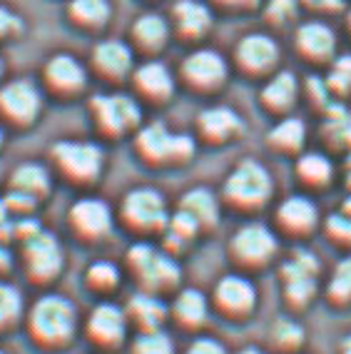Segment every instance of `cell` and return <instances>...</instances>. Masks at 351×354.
I'll use <instances>...</instances> for the list:
<instances>
[{
  "label": "cell",
  "mask_w": 351,
  "mask_h": 354,
  "mask_svg": "<svg viewBox=\"0 0 351 354\" xmlns=\"http://www.w3.org/2000/svg\"><path fill=\"white\" fill-rule=\"evenodd\" d=\"M23 317H26V329L30 342L35 347L48 349V352L68 347L70 342L75 339L77 324H80L77 307L57 292L40 295L28 307V312H23Z\"/></svg>",
  "instance_id": "6da1fadb"
},
{
  "label": "cell",
  "mask_w": 351,
  "mask_h": 354,
  "mask_svg": "<svg viewBox=\"0 0 351 354\" xmlns=\"http://www.w3.org/2000/svg\"><path fill=\"white\" fill-rule=\"evenodd\" d=\"M274 195V180L259 160L245 158L234 165L222 185V203L237 212H259Z\"/></svg>",
  "instance_id": "7a4b0ae2"
},
{
  "label": "cell",
  "mask_w": 351,
  "mask_h": 354,
  "mask_svg": "<svg viewBox=\"0 0 351 354\" xmlns=\"http://www.w3.org/2000/svg\"><path fill=\"white\" fill-rule=\"evenodd\" d=\"M135 152L150 167H177L195 158L197 142L192 135L172 133L162 120L147 122L135 130Z\"/></svg>",
  "instance_id": "3957f363"
},
{
  "label": "cell",
  "mask_w": 351,
  "mask_h": 354,
  "mask_svg": "<svg viewBox=\"0 0 351 354\" xmlns=\"http://www.w3.org/2000/svg\"><path fill=\"white\" fill-rule=\"evenodd\" d=\"M50 162L53 170L70 185L88 187L102 177L105 152L93 140H57L50 145Z\"/></svg>",
  "instance_id": "277c9868"
},
{
  "label": "cell",
  "mask_w": 351,
  "mask_h": 354,
  "mask_svg": "<svg viewBox=\"0 0 351 354\" xmlns=\"http://www.w3.org/2000/svg\"><path fill=\"white\" fill-rule=\"evenodd\" d=\"M95 130L107 140H120L142 125V102L130 93H100L88 100Z\"/></svg>",
  "instance_id": "5b68a950"
},
{
  "label": "cell",
  "mask_w": 351,
  "mask_h": 354,
  "mask_svg": "<svg viewBox=\"0 0 351 354\" xmlns=\"http://www.w3.org/2000/svg\"><path fill=\"white\" fill-rule=\"evenodd\" d=\"M125 265L132 277L137 279L142 292H152V295H164V292L175 290L182 277L175 257L164 250H157L150 242L132 245L125 254Z\"/></svg>",
  "instance_id": "8992f818"
},
{
  "label": "cell",
  "mask_w": 351,
  "mask_h": 354,
  "mask_svg": "<svg viewBox=\"0 0 351 354\" xmlns=\"http://www.w3.org/2000/svg\"><path fill=\"white\" fill-rule=\"evenodd\" d=\"M229 73H232V65H229V60L220 50L197 45V48H192L182 57V63H180L175 75L177 82H182L189 93L214 95V93H220L227 85Z\"/></svg>",
  "instance_id": "52a82bcc"
},
{
  "label": "cell",
  "mask_w": 351,
  "mask_h": 354,
  "mask_svg": "<svg viewBox=\"0 0 351 354\" xmlns=\"http://www.w3.org/2000/svg\"><path fill=\"white\" fill-rule=\"evenodd\" d=\"M45 93L30 77H13L0 82V125L26 130L35 125L43 113Z\"/></svg>",
  "instance_id": "ba28073f"
},
{
  "label": "cell",
  "mask_w": 351,
  "mask_h": 354,
  "mask_svg": "<svg viewBox=\"0 0 351 354\" xmlns=\"http://www.w3.org/2000/svg\"><path fill=\"white\" fill-rule=\"evenodd\" d=\"M117 217L130 232L160 234L169 220L167 200L155 187H132L120 200Z\"/></svg>",
  "instance_id": "9c48e42d"
},
{
  "label": "cell",
  "mask_w": 351,
  "mask_h": 354,
  "mask_svg": "<svg viewBox=\"0 0 351 354\" xmlns=\"http://www.w3.org/2000/svg\"><path fill=\"white\" fill-rule=\"evenodd\" d=\"M18 245L23 270L32 285H50L53 279L60 277L65 267V254L55 234L40 227L38 232L30 234L28 240L18 242Z\"/></svg>",
  "instance_id": "30bf717a"
},
{
  "label": "cell",
  "mask_w": 351,
  "mask_h": 354,
  "mask_svg": "<svg viewBox=\"0 0 351 354\" xmlns=\"http://www.w3.org/2000/svg\"><path fill=\"white\" fill-rule=\"evenodd\" d=\"M279 252V237L264 222H247L229 237V257L239 270H262Z\"/></svg>",
  "instance_id": "8fae6325"
},
{
  "label": "cell",
  "mask_w": 351,
  "mask_h": 354,
  "mask_svg": "<svg viewBox=\"0 0 351 354\" xmlns=\"http://www.w3.org/2000/svg\"><path fill=\"white\" fill-rule=\"evenodd\" d=\"M90 82V70L82 60H77L70 53H55L45 60L43 73H40V88L43 93L60 100H70L85 93Z\"/></svg>",
  "instance_id": "7c38bea8"
},
{
  "label": "cell",
  "mask_w": 351,
  "mask_h": 354,
  "mask_svg": "<svg viewBox=\"0 0 351 354\" xmlns=\"http://www.w3.org/2000/svg\"><path fill=\"white\" fill-rule=\"evenodd\" d=\"M282 50L269 32H247L232 50V65L247 77H269L279 70Z\"/></svg>",
  "instance_id": "4fadbf2b"
},
{
  "label": "cell",
  "mask_w": 351,
  "mask_h": 354,
  "mask_svg": "<svg viewBox=\"0 0 351 354\" xmlns=\"http://www.w3.org/2000/svg\"><path fill=\"white\" fill-rule=\"evenodd\" d=\"M68 227L85 245L105 240L115 227V212L102 197H80L68 209Z\"/></svg>",
  "instance_id": "5bb4252c"
},
{
  "label": "cell",
  "mask_w": 351,
  "mask_h": 354,
  "mask_svg": "<svg viewBox=\"0 0 351 354\" xmlns=\"http://www.w3.org/2000/svg\"><path fill=\"white\" fill-rule=\"evenodd\" d=\"M130 82L132 95L147 105H167L177 90L175 70L164 65L160 57H147L144 63L135 65Z\"/></svg>",
  "instance_id": "9a60e30c"
},
{
  "label": "cell",
  "mask_w": 351,
  "mask_h": 354,
  "mask_svg": "<svg viewBox=\"0 0 351 354\" xmlns=\"http://www.w3.org/2000/svg\"><path fill=\"white\" fill-rule=\"evenodd\" d=\"M336 32L324 20H304L294 28V50L304 63L324 68L336 60Z\"/></svg>",
  "instance_id": "2e32d148"
},
{
  "label": "cell",
  "mask_w": 351,
  "mask_h": 354,
  "mask_svg": "<svg viewBox=\"0 0 351 354\" xmlns=\"http://www.w3.org/2000/svg\"><path fill=\"white\" fill-rule=\"evenodd\" d=\"M169 30L172 38L187 45H197L207 38L214 28V10L207 0H177L169 8Z\"/></svg>",
  "instance_id": "e0dca14e"
},
{
  "label": "cell",
  "mask_w": 351,
  "mask_h": 354,
  "mask_svg": "<svg viewBox=\"0 0 351 354\" xmlns=\"http://www.w3.org/2000/svg\"><path fill=\"white\" fill-rule=\"evenodd\" d=\"M90 73L105 82H122L130 80L135 70V50L127 40L120 38H102L90 50Z\"/></svg>",
  "instance_id": "ac0fdd59"
},
{
  "label": "cell",
  "mask_w": 351,
  "mask_h": 354,
  "mask_svg": "<svg viewBox=\"0 0 351 354\" xmlns=\"http://www.w3.org/2000/svg\"><path fill=\"white\" fill-rule=\"evenodd\" d=\"M127 329H130V322H127L125 310L115 302H97L85 317V337L97 349L120 347L127 337Z\"/></svg>",
  "instance_id": "d6986e66"
},
{
  "label": "cell",
  "mask_w": 351,
  "mask_h": 354,
  "mask_svg": "<svg viewBox=\"0 0 351 354\" xmlns=\"http://www.w3.org/2000/svg\"><path fill=\"white\" fill-rule=\"evenodd\" d=\"M212 302L220 310V315L229 317V319H245L257 307V287L247 274H225L214 285Z\"/></svg>",
  "instance_id": "ffe728a7"
},
{
  "label": "cell",
  "mask_w": 351,
  "mask_h": 354,
  "mask_svg": "<svg viewBox=\"0 0 351 354\" xmlns=\"http://www.w3.org/2000/svg\"><path fill=\"white\" fill-rule=\"evenodd\" d=\"M197 138L207 145H229L232 140L242 138L245 133V120L229 105H212L205 108L195 120Z\"/></svg>",
  "instance_id": "44dd1931"
},
{
  "label": "cell",
  "mask_w": 351,
  "mask_h": 354,
  "mask_svg": "<svg viewBox=\"0 0 351 354\" xmlns=\"http://www.w3.org/2000/svg\"><path fill=\"white\" fill-rule=\"evenodd\" d=\"M276 230L287 237H309L319 227V209L312 197L307 195H289L279 203L274 212Z\"/></svg>",
  "instance_id": "7402d4cb"
},
{
  "label": "cell",
  "mask_w": 351,
  "mask_h": 354,
  "mask_svg": "<svg viewBox=\"0 0 351 354\" xmlns=\"http://www.w3.org/2000/svg\"><path fill=\"white\" fill-rule=\"evenodd\" d=\"M172 40V30H169L167 15L155 13V10H144L137 18L132 20L130 26V40L135 53H142L147 57H157L167 48Z\"/></svg>",
  "instance_id": "603a6c76"
},
{
  "label": "cell",
  "mask_w": 351,
  "mask_h": 354,
  "mask_svg": "<svg viewBox=\"0 0 351 354\" xmlns=\"http://www.w3.org/2000/svg\"><path fill=\"white\" fill-rule=\"evenodd\" d=\"M299 77L292 70H274L269 77H264V85L259 90V102L267 113L284 118L292 115L296 100H299Z\"/></svg>",
  "instance_id": "cb8c5ba5"
},
{
  "label": "cell",
  "mask_w": 351,
  "mask_h": 354,
  "mask_svg": "<svg viewBox=\"0 0 351 354\" xmlns=\"http://www.w3.org/2000/svg\"><path fill=\"white\" fill-rule=\"evenodd\" d=\"M50 187H53V175H50V170L40 162L18 165V167L10 172V177H8V190L30 197V200H35L38 205L50 195Z\"/></svg>",
  "instance_id": "d4e9b609"
},
{
  "label": "cell",
  "mask_w": 351,
  "mask_h": 354,
  "mask_svg": "<svg viewBox=\"0 0 351 354\" xmlns=\"http://www.w3.org/2000/svg\"><path fill=\"white\" fill-rule=\"evenodd\" d=\"M220 197L214 195L209 187H192L187 190L182 197H180V207L184 215H189L192 220L197 222L200 232H207V230L217 227L220 222Z\"/></svg>",
  "instance_id": "484cf974"
},
{
  "label": "cell",
  "mask_w": 351,
  "mask_h": 354,
  "mask_svg": "<svg viewBox=\"0 0 351 354\" xmlns=\"http://www.w3.org/2000/svg\"><path fill=\"white\" fill-rule=\"evenodd\" d=\"M65 18L82 32H100L113 18V6L110 0H68Z\"/></svg>",
  "instance_id": "4316f807"
},
{
  "label": "cell",
  "mask_w": 351,
  "mask_h": 354,
  "mask_svg": "<svg viewBox=\"0 0 351 354\" xmlns=\"http://www.w3.org/2000/svg\"><path fill=\"white\" fill-rule=\"evenodd\" d=\"M122 310H125L127 322L132 327H137V332L160 329L164 319H167V304L160 299V295H152V292L140 290L135 297H130V302Z\"/></svg>",
  "instance_id": "83f0119b"
},
{
  "label": "cell",
  "mask_w": 351,
  "mask_h": 354,
  "mask_svg": "<svg viewBox=\"0 0 351 354\" xmlns=\"http://www.w3.org/2000/svg\"><path fill=\"white\" fill-rule=\"evenodd\" d=\"M307 142V125L301 118L284 115L274 127L267 133V145L279 155H299Z\"/></svg>",
  "instance_id": "f1b7e54d"
},
{
  "label": "cell",
  "mask_w": 351,
  "mask_h": 354,
  "mask_svg": "<svg viewBox=\"0 0 351 354\" xmlns=\"http://www.w3.org/2000/svg\"><path fill=\"white\" fill-rule=\"evenodd\" d=\"M294 172H296V180H299L304 187L321 190V187H326V185L332 183L334 165L324 152H299Z\"/></svg>",
  "instance_id": "f546056e"
},
{
  "label": "cell",
  "mask_w": 351,
  "mask_h": 354,
  "mask_svg": "<svg viewBox=\"0 0 351 354\" xmlns=\"http://www.w3.org/2000/svg\"><path fill=\"white\" fill-rule=\"evenodd\" d=\"M209 315V302L200 290H182L177 292L175 302H172V317L177 319V324L189 329H197L207 322Z\"/></svg>",
  "instance_id": "4dcf8cb0"
},
{
  "label": "cell",
  "mask_w": 351,
  "mask_h": 354,
  "mask_svg": "<svg viewBox=\"0 0 351 354\" xmlns=\"http://www.w3.org/2000/svg\"><path fill=\"white\" fill-rule=\"evenodd\" d=\"M122 272L120 267L110 259H95L85 267V287L93 290L95 295H110L120 287Z\"/></svg>",
  "instance_id": "1f68e13d"
},
{
  "label": "cell",
  "mask_w": 351,
  "mask_h": 354,
  "mask_svg": "<svg viewBox=\"0 0 351 354\" xmlns=\"http://www.w3.org/2000/svg\"><path fill=\"white\" fill-rule=\"evenodd\" d=\"M269 342L279 352H296L304 344V327L289 317H279L269 329Z\"/></svg>",
  "instance_id": "d6a6232c"
},
{
  "label": "cell",
  "mask_w": 351,
  "mask_h": 354,
  "mask_svg": "<svg viewBox=\"0 0 351 354\" xmlns=\"http://www.w3.org/2000/svg\"><path fill=\"white\" fill-rule=\"evenodd\" d=\"M23 297L13 285H8L6 279H0V335L20 322L23 317Z\"/></svg>",
  "instance_id": "836d02e7"
},
{
  "label": "cell",
  "mask_w": 351,
  "mask_h": 354,
  "mask_svg": "<svg viewBox=\"0 0 351 354\" xmlns=\"http://www.w3.org/2000/svg\"><path fill=\"white\" fill-rule=\"evenodd\" d=\"M130 354H175V344L167 332L160 329H144L137 332L130 344Z\"/></svg>",
  "instance_id": "e575fe53"
},
{
  "label": "cell",
  "mask_w": 351,
  "mask_h": 354,
  "mask_svg": "<svg viewBox=\"0 0 351 354\" xmlns=\"http://www.w3.org/2000/svg\"><path fill=\"white\" fill-rule=\"evenodd\" d=\"M326 297L334 304H351V254H346L336 267H334L332 279L326 285Z\"/></svg>",
  "instance_id": "d590c367"
},
{
  "label": "cell",
  "mask_w": 351,
  "mask_h": 354,
  "mask_svg": "<svg viewBox=\"0 0 351 354\" xmlns=\"http://www.w3.org/2000/svg\"><path fill=\"white\" fill-rule=\"evenodd\" d=\"M282 282L289 307H307L316 297V277H287Z\"/></svg>",
  "instance_id": "8d00e7d4"
},
{
  "label": "cell",
  "mask_w": 351,
  "mask_h": 354,
  "mask_svg": "<svg viewBox=\"0 0 351 354\" xmlns=\"http://www.w3.org/2000/svg\"><path fill=\"white\" fill-rule=\"evenodd\" d=\"M299 18V0H269L264 6V20L272 28H289Z\"/></svg>",
  "instance_id": "74e56055"
},
{
  "label": "cell",
  "mask_w": 351,
  "mask_h": 354,
  "mask_svg": "<svg viewBox=\"0 0 351 354\" xmlns=\"http://www.w3.org/2000/svg\"><path fill=\"white\" fill-rule=\"evenodd\" d=\"M319 272V259L309 250H294V254L282 265V279L287 277H316Z\"/></svg>",
  "instance_id": "f35d334b"
},
{
  "label": "cell",
  "mask_w": 351,
  "mask_h": 354,
  "mask_svg": "<svg viewBox=\"0 0 351 354\" xmlns=\"http://www.w3.org/2000/svg\"><path fill=\"white\" fill-rule=\"evenodd\" d=\"M23 32H26V20L20 18L15 10H10L8 6L0 3V43L18 40Z\"/></svg>",
  "instance_id": "ab89813d"
},
{
  "label": "cell",
  "mask_w": 351,
  "mask_h": 354,
  "mask_svg": "<svg viewBox=\"0 0 351 354\" xmlns=\"http://www.w3.org/2000/svg\"><path fill=\"white\" fill-rule=\"evenodd\" d=\"M326 234L339 245H351V217L339 212L326 220Z\"/></svg>",
  "instance_id": "60d3db41"
},
{
  "label": "cell",
  "mask_w": 351,
  "mask_h": 354,
  "mask_svg": "<svg viewBox=\"0 0 351 354\" xmlns=\"http://www.w3.org/2000/svg\"><path fill=\"white\" fill-rule=\"evenodd\" d=\"M212 10H225V13H252L262 6V0H207Z\"/></svg>",
  "instance_id": "b9f144b4"
},
{
  "label": "cell",
  "mask_w": 351,
  "mask_h": 354,
  "mask_svg": "<svg viewBox=\"0 0 351 354\" xmlns=\"http://www.w3.org/2000/svg\"><path fill=\"white\" fill-rule=\"evenodd\" d=\"M184 354H227V349H225V344H222L220 339H214V337H197Z\"/></svg>",
  "instance_id": "7bdbcfd3"
},
{
  "label": "cell",
  "mask_w": 351,
  "mask_h": 354,
  "mask_svg": "<svg viewBox=\"0 0 351 354\" xmlns=\"http://www.w3.org/2000/svg\"><path fill=\"white\" fill-rule=\"evenodd\" d=\"M10 267H13V254H10L6 242H0V277H6L10 272Z\"/></svg>",
  "instance_id": "ee69618b"
},
{
  "label": "cell",
  "mask_w": 351,
  "mask_h": 354,
  "mask_svg": "<svg viewBox=\"0 0 351 354\" xmlns=\"http://www.w3.org/2000/svg\"><path fill=\"white\" fill-rule=\"evenodd\" d=\"M341 354H351V335L341 339Z\"/></svg>",
  "instance_id": "f6af8a7d"
},
{
  "label": "cell",
  "mask_w": 351,
  "mask_h": 354,
  "mask_svg": "<svg viewBox=\"0 0 351 354\" xmlns=\"http://www.w3.org/2000/svg\"><path fill=\"white\" fill-rule=\"evenodd\" d=\"M6 220H8V209L3 205V200H0V225H6Z\"/></svg>",
  "instance_id": "bcb514c9"
},
{
  "label": "cell",
  "mask_w": 351,
  "mask_h": 354,
  "mask_svg": "<svg viewBox=\"0 0 351 354\" xmlns=\"http://www.w3.org/2000/svg\"><path fill=\"white\" fill-rule=\"evenodd\" d=\"M237 354H267V352H262V349H257V347H245L242 352H237Z\"/></svg>",
  "instance_id": "7dc6e473"
},
{
  "label": "cell",
  "mask_w": 351,
  "mask_h": 354,
  "mask_svg": "<svg viewBox=\"0 0 351 354\" xmlns=\"http://www.w3.org/2000/svg\"><path fill=\"white\" fill-rule=\"evenodd\" d=\"M3 75H6V63H3V55H0V82H3Z\"/></svg>",
  "instance_id": "c3c4849f"
},
{
  "label": "cell",
  "mask_w": 351,
  "mask_h": 354,
  "mask_svg": "<svg viewBox=\"0 0 351 354\" xmlns=\"http://www.w3.org/2000/svg\"><path fill=\"white\" fill-rule=\"evenodd\" d=\"M6 145V130H3V125H0V147Z\"/></svg>",
  "instance_id": "681fc988"
},
{
  "label": "cell",
  "mask_w": 351,
  "mask_h": 354,
  "mask_svg": "<svg viewBox=\"0 0 351 354\" xmlns=\"http://www.w3.org/2000/svg\"><path fill=\"white\" fill-rule=\"evenodd\" d=\"M349 30H351V15H349Z\"/></svg>",
  "instance_id": "f907efd6"
},
{
  "label": "cell",
  "mask_w": 351,
  "mask_h": 354,
  "mask_svg": "<svg viewBox=\"0 0 351 354\" xmlns=\"http://www.w3.org/2000/svg\"><path fill=\"white\" fill-rule=\"evenodd\" d=\"M0 354H6V352H3V349H0Z\"/></svg>",
  "instance_id": "816d5d0a"
}]
</instances>
